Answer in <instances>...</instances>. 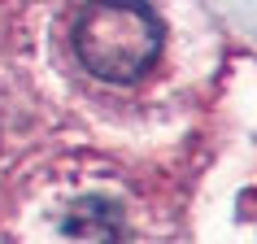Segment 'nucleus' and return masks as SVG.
<instances>
[{"label":"nucleus","instance_id":"f257e3e1","mask_svg":"<svg viewBox=\"0 0 257 244\" xmlns=\"http://www.w3.org/2000/svg\"><path fill=\"white\" fill-rule=\"evenodd\" d=\"M74 53L105 83H136L162 57V22L140 0H87L74 18Z\"/></svg>","mask_w":257,"mask_h":244},{"label":"nucleus","instance_id":"f03ea898","mask_svg":"<svg viewBox=\"0 0 257 244\" xmlns=\"http://www.w3.org/2000/svg\"><path fill=\"white\" fill-rule=\"evenodd\" d=\"M27 218V244H131V205L113 179H66Z\"/></svg>","mask_w":257,"mask_h":244}]
</instances>
